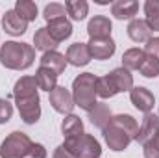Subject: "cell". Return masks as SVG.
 <instances>
[{"instance_id": "cell-10", "label": "cell", "mask_w": 159, "mask_h": 158, "mask_svg": "<svg viewBox=\"0 0 159 158\" xmlns=\"http://www.w3.org/2000/svg\"><path fill=\"white\" fill-rule=\"evenodd\" d=\"M89 47V52H91V58L94 60H109L113 54H115V41L111 37H102V39H89L87 43Z\"/></svg>"}, {"instance_id": "cell-11", "label": "cell", "mask_w": 159, "mask_h": 158, "mask_svg": "<svg viewBox=\"0 0 159 158\" xmlns=\"http://www.w3.org/2000/svg\"><path fill=\"white\" fill-rule=\"evenodd\" d=\"M2 30L6 34H9V36H15L17 37V36L26 34L28 22L24 19H20L15 13V9H9V11H6V15H2Z\"/></svg>"}, {"instance_id": "cell-31", "label": "cell", "mask_w": 159, "mask_h": 158, "mask_svg": "<svg viewBox=\"0 0 159 158\" xmlns=\"http://www.w3.org/2000/svg\"><path fill=\"white\" fill-rule=\"evenodd\" d=\"M144 54L150 56V58H156V60L159 62V37H152L150 41H146Z\"/></svg>"}, {"instance_id": "cell-25", "label": "cell", "mask_w": 159, "mask_h": 158, "mask_svg": "<svg viewBox=\"0 0 159 158\" xmlns=\"http://www.w3.org/2000/svg\"><path fill=\"white\" fill-rule=\"evenodd\" d=\"M144 13H146V24L152 32H159V0H146L144 2Z\"/></svg>"}, {"instance_id": "cell-3", "label": "cell", "mask_w": 159, "mask_h": 158, "mask_svg": "<svg viewBox=\"0 0 159 158\" xmlns=\"http://www.w3.org/2000/svg\"><path fill=\"white\" fill-rule=\"evenodd\" d=\"M35 48L28 43L6 41L0 47V63L11 71H26L34 65Z\"/></svg>"}, {"instance_id": "cell-13", "label": "cell", "mask_w": 159, "mask_h": 158, "mask_svg": "<svg viewBox=\"0 0 159 158\" xmlns=\"http://www.w3.org/2000/svg\"><path fill=\"white\" fill-rule=\"evenodd\" d=\"M67 63L74 65V67H83L91 62V52H89V47L87 43H72L69 48H67Z\"/></svg>"}, {"instance_id": "cell-28", "label": "cell", "mask_w": 159, "mask_h": 158, "mask_svg": "<svg viewBox=\"0 0 159 158\" xmlns=\"http://www.w3.org/2000/svg\"><path fill=\"white\" fill-rule=\"evenodd\" d=\"M139 71H141V75H143L144 78H156V77H159V62L156 58L146 56Z\"/></svg>"}, {"instance_id": "cell-34", "label": "cell", "mask_w": 159, "mask_h": 158, "mask_svg": "<svg viewBox=\"0 0 159 158\" xmlns=\"http://www.w3.org/2000/svg\"><path fill=\"white\" fill-rule=\"evenodd\" d=\"M52 158H74L63 145H59V147H56V151H54V155H52Z\"/></svg>"}, {"instance_id": "cell-33", "label": "cell", "mask_w": 159, "mask_h": 158, "mask_svg": "<svg viewBox=\"0 0 159 158\" xmlns=\"http://www.w3.org/2000/svg\"><path fill=\"white\" fill-rule=\"evenodd\" d=\"M46 149H44V145L43 143H34L32 145V153H30V156L32 158H46Z\"/></svg>"}, {"instance_id": "cell-21", "label": "cell", "mask_w": 159, "mask_h": 158, "mask_svg": "<svg viewBox=\"0 0 159 158\" xmlns=\"http://www.w3.org/2000/svg\"><path fill=\"white\" fill-rule=\"evenodd\" d=\"M144 58H146V54L143 48H128L122 54V67L128 71H139Z\"/></svg>"}, {"instance_id": "cell-30", "label": "cell", "mask_w": 159, "mask_h": 158, "mask_svg": "<svg viewBox=\"0 0 159 158\" xmlns=\"http://www.w3.org/2000/svg\"><path fill=\"white\" fill-rule=\"evenodd\" d=\"M13 116V104L7 99H0V125L7 123Z\"/></svg>"}, {"instance_id": "cell-5", "label": "cell", "mask_w": 159, "mask_h": 158, "mask_svg": "<svg viewBox=\"0 0 159 158\" xmlns=\"http://www.w3.org/2000/svg\"><path fill=\"white\" fill-rule=\"evenodd\" d=\"M63 147L74 158H100L102 147L98 140L91 134H81L76 138H69L63 141Z\"/></svg>"}, {"instance_id": "cell-23", "label": "cell", "mask_w": 159, "mask_h": 158, "mask_svg": "<svg viewBox=\"0 0 159 158\" xmlns=\"http://www.w3.org/2000/svg\"><path fill=\"white\" fill-rule=\"evenodd\" d=\"M65 11L72 21H83L89 13V4L85 0H69L65 2Z\"/></svg>"}, {"instance_id": "cell-32", "label": "cell", "mask_w": 159, "mask_h": 158, "mask_svg": "<svg viewBox=\"0 0 159 158\" xmlns=\"http://www.w3.org/2000/svg\"><path fill=\"white\" fill-rule=\"evenodd\" d=\"M143 155H144V158H159V149H157V145H156L154 141H150V143H144V145H143Z\"/></svg>"}, {"instance_id": "cell-24", "label": "cell", "mask_w": 159, "mask_h": 158, "mask_svg": "<svg viewBox=\"0 0 159 158\" xmlns=\"http://www.w3.org/2000/svg\"><path fill=\"white\" fill-rule=\"evenodd\" d=\"M34 45H35L37 50H43V54H44V52H50V50H56V47H57V43L50 37L46 26H44V28H39V30L35 32V36H34Z\"/></svg>"}, {"instance_id": "cell-1", "label": "cell", "mask_w": 159, "mask_h": 158, "mask_svg": "<svg viewBox=\"0 0 159 158\" xmlns=\"http://www.w3.org/2000/svg\"><path fill=\"white\" fill-rule=\"evenodd\" d=\"M37 89L39 86L35 82V77H20L13 87L17 110L26 125H35L41 117V99Z\"/></svg>"}, {"instance_id": "cell-20", "label": "cell", "mask_w": 159, "mask_h": 158, "mask_svg": "<svg viewBox=\"0 0 159 158\" xmlns=\"http://www.w3.org/2000/svg\"><path fill=\"white\" fill-rule=\"evenodd\" d=\"M109 78L113 80V84H115V87H117V91H131L133 89V77H131V73L128 71V69H124V67H117V69H113L111 73H109Z\"/></svg>"}, {"instance_id": "cell-29", "label": "cell", "mask_w": 159, "mask_h": 158, "mask_svg": "<svg viewBox=\"0 0 159 158\" xmlns=\"http://www.w3.org/2000/svg\"><path fill=\"white\" fill-rule=\"evenodd\" d=\"M65 13H67V11H65V6L52 2V4H48V6L44 7L43 17H44V21H46V22H50V21H56V19L65 17Z\"/></svg>"}, {"instance_id": "cell-7", "label": "cell", "mask_w": 159, "mask_h": 158, "mask_svg": "<svg viewBox=\"0 0 159 158\" xmlns=\"http://www.w3.org/2000/svg\"><path fill=\"white\" fill-rule=\"evenodd\" d=\"M48 101H50V106L57 114H63V116L72 114V110L76 106L74 104V99H72V93L65 86H57L56 89H52L48 93Z\"/></svg>"}, {"instance_id": "cell-19", "label": "cell", "mask_w": 159, "mask_h": 158, "mask_svg": "<svg viewBox=\"0 0 159 158\" xmlns=\"http://www.w3.org/2000/svg\"><path fill=\"white\" fill-rule=\"evenodd\" d=\"M61 132H63L65 140H69V138H76V136L85 134V130H83V121H81L78 116H74V114L65 116L63 123H61Z\"/></svg>"}, {"instance_id": "cell-9", "label": "cell", "mask_w": 159, "mask_h": 158, "mask_svg": "<svg viewBox=\"0 0 159 158\" xmlns=\"http://www.w3.org/2000/svg\"><path fill=\"white\" fill-rule=\"evenodd\" d=\"M129 101L131 104L143 112V114H150L154 110V104H156V99H154V93L148 89V87H143V86H137L129 91Z\"/></svg>"}, {"instance_id": "cell-18", "label": "cell", "mask_w": 159, "mask_h": 158, "mask_svg": "<svg viewBox=\"0 0 159 158\" xmlns=\"http://www.w3.org/2000/svg\"><path fill=\"white\" fill-rule=\"evenodd\" d=\"M111 110H109V106L106 104V102H96V106L89 112V121L96 126V128H100V130H104L107 125H109V121H111Z\"/></svg>"}, {"instance_id": "cell-2", "label": "cell", "mask_w": 159, "mask_h": 158, "mask_svg": "<svg viewBox=\"0 0 159 158\" xmlns=\"http://www.w3.org/2000/svg\"><path fill=\"white\" fill-rule=\"evenodd\" d=\"M102 132H104V140H106L107 147L115 153H120V151L128 149V145L131 141H135L139 125H137L135 117H131L129 114H119V116L111 117L109 125Z\"/></svg>"}, {"instance_id": "cell-8", "label": "cell", "mask_w": 159, "mask_h": 158, "mask_svg": "<svg viewBox=\"0 0 159 158\" xmlns=\"http://www.w3.org/2000/svg\"><path fill=\"white\" fill-rule=\"evenodd\" d=\"M157 134H159V116L152 114V112H150V114H144L135 141L141 143V145H144V143L154 141V140L157 138Z\"/></svg>"}, {"instance_id": "cell-27", "label": "cell", "mask_w": 159, "mask_h": 158, "mask_svg": "<svg viewBox=\"0 0 159 158\" xmlns=\"http://www.w3.org/2000/svg\"><path fill=\"white\" fill-rule=\"evenodd\" d=\"M117 93H119V91H117L113 80L109 78V75L100 77V78L96 80V95H98L100 99H111V97H115Z\"/></svg>"}, {"instance_id": "cell-12", "label": "cell", "mask_w": 159, "mask_h": 158, "mask_svg": "<svg viewBox=\"0 0 159 158\" xmlns=\"http://www.w3.org/2000/svg\"><path fill=\"white\" fill-rule=\"evenodd\" d=\"M113 24L106 15H96L89 21L87 24V34L91 39H102V37H111Z\"/></svg>"}, {"instance_id": "cell-4", "label": "cell", "mask_w": 159, "mask_h": 158, "mask_svg": "<svg viewBox=\"0 0 159 158\" xmlns=\"http://www.w3.org/2000/svg\"><path fill=\"white\" fill-rule=\"evenodd\" d=\"M96 80L93 73H81L72 82V99L74 104L85 110L87 114L96 106Z\"/></svg>"}, {"instance_id": "cell-17", "label": "cell", "mask_w": 159, "mask_h": 158, "mask_svg": "<svg viewBox=\"0 0 159 158\" xmlns=\"http://www.w3.org/2000/svg\"><path fill=\"white\" fill-rule=\"evenodd\" d=\"M137 11H139V2L135 0H117L111 4V15H115L119 21H126V19L133 21Z\"/></svg>"}, {"instance_id": "cell-6", "label": "cell", "mask_w": 159, "mask_h": 158, "mask_svg": "<svg viewBox=\"0 0 159 158\" xmlns=\"http://www.w3.org/2000/svg\"><path fill=\"white\" fill-rule=\"evenodd\" d=\"M32 145L34 141L28 138V134L15 130L9 136H6V140L0 145V158H26L32 153Z\"/></svg>"}, {"instance_id": "cell-16", "label": "cell", "mask_w": 159, "mask_h": 158, "mask_svg": "<svg viewBox=\"0 0 159 158\" xmlns=\"http://www.w3.org/2000/svg\"><path fill=\"white\" fill-rule=\"evenodd\" d=\"M128 36H129V39L135 41V43H146V41L152 39V30L146 24V21L133 19L128 24Z\"/></svg>"}, {"instance_id": "cell-26", "label": "cell", "mask_w": 159, "mask_h": 158, "mask_svg": "<svg viewBox=\"0 0 159 158\" xmlns=\"http://www.w3.org/2000/svg\"><path fill=\"white\" fill-rule=\"evenodd\" d=\"M15 13L20 19H24L26 22H32L37 17V6L32 0H17L15 2Z\"/></svg>"}, {"instance_id": "cell-15", "label": "cell", "mask_w": 159, "mask_h": 158, "mask_svg": "<svg viewBox=\"0 0 159 158\" xmlns=\"http://www.w3.org/2000/svg\"><path fill=\"white\" fill-rule=\"evenodd\" d=\"M39 62H41V67H46V69L54 71L57 77L63 75V73H65V67H67V58H65L61 52H57V50L44 52V54L41 56Z\"/></svg>"}, {"instance_id": "cell-14", "label": "cell", "mask_w": 159, "mask_h": 158, "mask_svg": "<svg viewBox=\"0 0 159 158\" xmlns=\"http://www.w3.org/2000/svg\"><path fill=\"white\" fill-rule=\"evenodd\" d=\"M46 30H48L50 37L59 45L61 41L69 39V37L72 36V22H70L67 17H61V19L50 21V22H48V26H46Z\"/></svg>"}, {"instance_id": "cell-22", "label": "cell", "mask_w": 159, "mask_h": 158, "mask_svg": "<svg viewBox=\"0 0 159 158\" xmlns=\"http://www.w3.org/2000/svg\"><path fill=\"white\" fill-rule=\"evenodd\" d=\"M35 82H37V86H39V89L43 91H52V89H56L57 87V75L54 73V71H50V69H46V67H41L35 71Z\"/></svg>"}, {"instance_id": "cell-35", "label": "cell", "mask_w": 159, "mask_h": 158, "mask_svg": "<svg viewBox=\"0 0 159 158\" xmlns=\"http://www.w3.org/2000/svg\"><path fill=\"white\" fill-rule=\"evenodd\" d=\"M154 143H156V145H157V149H159V134H157V138H156V140H154Z\"/></svg>"}]
</instances>
